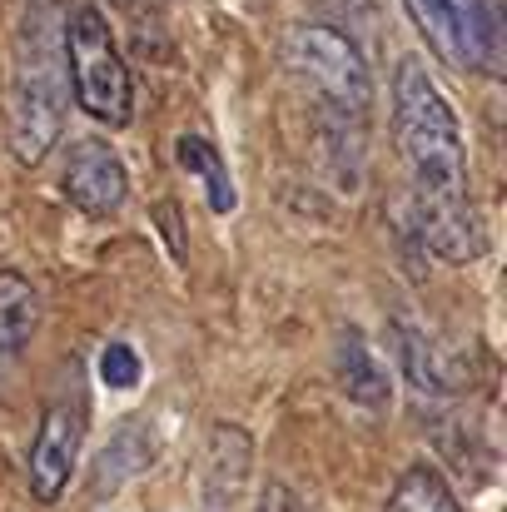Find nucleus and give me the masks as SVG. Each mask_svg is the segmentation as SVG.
Wrapping results in <instances>:
<instances>
[{
	"mask_svg": "<svg viewBox=\"0 0 507 512\" xmlns=\"http://www.w3.org/2000/svg\"><path fill=\"white\" fill-rule=\"evenodd\" d=\"M393 140L413 184V219L433 254L468 264L488 249L483 219L468 194V150L458 115L423 60H403L393 75Z\"/></svg>",
	"mask_w": 507,
	"mask_h": 512,
	"instance_id": "obj_1",
	"label": "nucleus"
},
{
	"mask_svg": "<svg viewBox=\"0 0 507 512\" xmlns=\"http://www.w3.org/2000/svg\"><path fill=\"white\" fill-rule=\"evenodd\" d=\"M65 110H70L65 0H30L15 40V75H10V150L20 165H40L50 155Z\"/></svg>",
	"mask_w": 507,
	"mask_h": 512,
	"instance_id": "obj_2",
	"label": "nucleus"
},
{
	"mask_svg": "<svg viewBox=\"0 0 507 512\" xmlns=\"http://www.w3.org/2000/svg\"><path fill=\"white\" fill-rule=\"evenodd\" d=\"M284 60L289 70L309 85V95L319 100L324 125H334L338 135L363 130L368 110H373V75L363 50L334 30V25H294L284 40Z\"/></svg>",
	"mask_w": 507,
	"mask_h": 512,
	"instance_id": "obj_3",
	"label": "nucleus"
},
{
	"mask_svg": "<svg viewBox=\"0 0 507 512\" xmlns=\"http://www.w3.org/2000/svg\"><path fill=\"white\" fill-rule=\"evenodd\" d=\"M65 75L85 115L110 130L130 125V70L95 0H65Z\"/></svg>",
	"mask_w": 507,
	"mask_h": 512,
	"instance_id": "obj_4",
	"label": "nucleus"
},
{
	"mask_svg": "<svg viewBox=\"0 0 507 512\" xmlns=\"http://www.w3.org/2000/svg\"><path fill=\"white\" fill-rule=\"evenodd\" d=\"M428 50L458 75H498L503 35L488 0H403Z\"/></svg>",
	"mask_w": 507,
	"mask_h": 512,
	"instance_id": "obj_5",
	"label": "nucleus"
},
{
	"mask_svg": "<svg viewBox=\"0 0 507 512\" xmlns=\"http://www.w3.org/2000/svg\"><path fill=\"white\" fill-rule=\"evenodd\" d=\"M80 433H85V408L80 403H55L45 418H40V433L30 443V493L40 503H55L70 483V468H75V453H80Z\"/></svg>",
	"mask_w": 507,
	"mask_h": 512,
	"instance_id": "obj_6",
	"label": "nucleus"
},
{
	"mask_svg": "<svg viewBox=\"0 0 507 512\" xmlns=\"http://www.w3.org/2000/svg\"><path fill=\"white\" fill-rule=\"evenodd\" d=\"M125 194H130V174H125L120 155H115L110 145L80 140V145L70 150V165H65V199H70L75 209L105 219V214H120Z\"/></svg>",
	"mask_w": 507,
	"mask_h": 512,
	"instance_id": "obj_7",
	"label": "nucleus"
},
{
	"mask_svg": "<svg viewBox=\"0 0 507 512\" xmlns=\"http://www.w3.org/2000/svg\"><path fill=\"white\" fill-rule=\"evenodd\" d=\"M249 453H254V443H249L244 428H234V423H219V428H214L209 468H204V498H209V508L239 503L244 478H249Z\"/></svg>",
	"mask_w": 507,
	"mask_h": 512,
	"instance_id": "obj_8",
	"label": "nucleus"
},
{
	"mask_svg": "<svg viewBox=\"0 0 507 512\" xmlns=\"http://www.w3.org/2000/svg\"><path fill=\"white\" fill-rule=\"evenodd\" d=\"M334 368H338V388H343L348 403H363V408H383V403H388V373L378 368L373 348L363 343L358 329L338 334Z\"/></svg>",
	"mask_w": 507,
	"mask_h": 512,
	"instance_id": "obj_9",
	"label": "nucleus"
},
{
	"mask_svg": "<svg viewBox=\"0 0 507 512\" xmlns=\"http://www.w3.org/2000/svg\"><path fill=\"white\" fill-rule=\"evenodd\" d=\"M40 319V299L20 274H0V363H15L20 348L35 334Z\"/></svg>",
	"mask_w": 507,
	"mask_h": 512,
	"instance_id": "obj_10",
	"label": "nucleus"
},
{
	"mask_svg": "<svg viewBox=\"0 0 507 512\" xmlns=\"http://www.w3.org/2000/svg\"><path fill=\"white\" fill-rule=\"evenodd\" d=\"M174 160H179V170H189V174L204 179V189H209V209H214V214H229V209H234L229 170H224V160H219V150H214L209 140H199V135H179Z\"/></svg>",
	"mask_w": 507,
	"mask_h": 512,
	"instance_id": "obj_11",
	"label": "nucleus"
},
{
	"mask_svg": "<svg viewBox=\"0 0 507 512\" xmlns=\"http://www.w3.org/2000/svg\"><path fill=\"white\" fill-rule=\"evenodd\" d=\"M383 512H458L453 503V493H448V483L433 473V468H408L403 478H398V488L388 493V508Z\"/></svg>",
	"mask_w": 507,
	"mask_h": 512,
	"instance_id": "obj_12",
	"label": "nucleus"
},
{
	"mask_svg": "<svg viewBox=\"0 0 507 512\" xmlns=\"http://www.w3.org/2000/svg\"><path fill=\"white\" fill-rule=\"evenodd\" d=\"M150 453H155V448H140V433H125L115 448L100 453V478H95V488H100V493H105V488L115 493L130 473H140V468L150 463Z\"/></svg>",
	"mask_w": 507,
	"mask_h": 512,
	"instance_id": "obj_13",
	"label": "nucleus"
},
{
	"mask_svg": "<svg viewBox=\"0 0 507 512\" xmlns=\"http://www.w3.org/2000/svg\"><path fill=\"white\" fill-rule=\"evenodd\" d=\"M398 358H403V368H408V378H413V388H418V393H443V378H438L433 348H428L423 334L398 329Z\"/></svg>",
	"mask_w": 507,
	"mask_h": 512,
	"instance_id": "obj_14",
	"label": "nucleus"
},
{
	"mask_svg": "<svg viewBox=\"0 0 507 512\" xmlns=\"http://www.w3.org/2000/svg\"><path fill=\"white\" fill-rule=\"evenodd\" d=\"M100 378H105L110 388H135V383H140V358H135V348H130V343H110V348L100 353Z\"/></svg>",
	"mask_w": 507,
	"mask_h": 512,
	"instance_id": "obj_15",
	"label": "nucleus"
},
{
	"mask_svg": "<svg viewBox=\"0 0 507 512\" xmlns=\"http://www.w3.org/2000/svg\"><path fill=\"white\" fill-rule=\"evenodd\" d=\"M259 512H294V503H289V493H284V488H269Z\"/></svg>",
	"mask_w": 507,
	"mask_h": 512,
	"instance_id": "obj_16",
	"label": "nucleus"
},
{
	"mask_svg": "<svg viewBox=\"0 0 507 512\" xmlns=\"http://www.w3.org/2000/svg\"><path fill=\"white\" fill-rule=\"evenodd\" d=\"M120 5H130V0H120Z\"/></svg>",
	"mask_w": 507,
	"mask_h": 512,
	"instance_id": "obj_17",
	"label": "nucleus"
}]
</instances>
